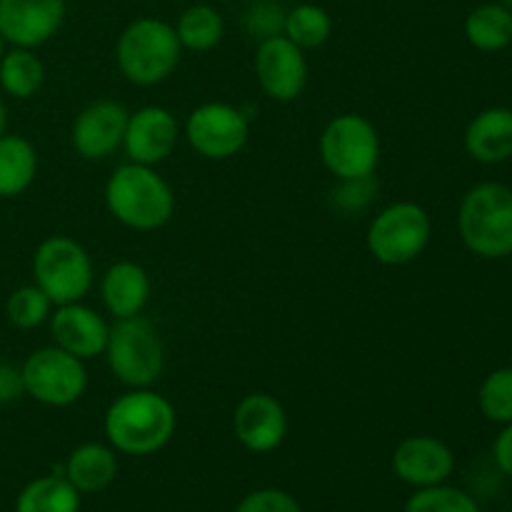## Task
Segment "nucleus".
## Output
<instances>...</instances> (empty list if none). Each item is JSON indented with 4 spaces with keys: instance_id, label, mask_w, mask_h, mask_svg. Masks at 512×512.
<instances>
[{
    "instance_id": "f257e3e1",
    "label": "nucleus",
    "mask_w": 512,
    "mask_h": 512,
    "mask_svg": "<svg viewBox=\"0 0 512 512\" xmlns=\"http://www.w3.org/2000/svg\"><path fill=\"white\" fill-rule=\"evenodd\" d=\"M178 415L173 403L153 388H130L105 410L103 430L115 453L155 455L173 440Z\"/></svg>"
},
{
    "instance_id": "f03ea898",
    "label": "nucleus",
    "mask_w": 512,
    "mask_h": 512,
    "mask_svg": "<svg viewBox=\"0 0 512 512\" xmlns=\"http://www.w3.org/2000/svg\"><path fill=\"white\" fill-rule=\"evenodd\" d=\"M105 208L120 225L140 233L160 230L175 213V193L150 165L125 163L105 183Z\"/></svg>"
},
{
    "instance_id": "7ed1b4c3",
    "label": "nucleus",
    "mask_w": 512,
    "mask_h": 512,
    "mask_svg": "<svg viewBox=\"0 0 512 512\" xmlns=\"http://www.w3.org/2000/svg\"><path fill=\"white\" fill-rule=\"evenodd\" d=\"M180 45L175 28L160 18H138L123 28L115 43L118 70L133 85H158L175 73L180 63Z\"/></svg>"
},
{
    "instance_id": "20e7f679",
    "label": "nucleus",
    "mask_w": 512,
    "mask_h": 512,
    "mask_svg": "<svg viewBox=\"0 0 512 512\" xmlns=\"http://www.w3.org/2000/svg\"><path fill=\"white\" fill-rule=\"evenodd\" d=\"M458 233L470 253L485 260L512 255V188L480 183L465 193L458 210Z\"/></svg>"
},
{
    "instance_id": "39448f33",
    "label": "nucleus",
    "mask_w": 512,
    "mask_h": 512,
    "mask_svg": "<svg viewBox=\"0 0 512 512\" xmlns=\"http://www.w3.org/2000/svg\"><path fill=\"white\" fill-rule=\"evenodd\" d=\"M105 360L125 388H153L165 370V345L158 328L143 315L110 325Z\"/></svg>"
},
{
    "instance_id": "423d86ee",
    "label": "nucleus",
    "mask_w": 512,
    "mask_h": 512,
    "mask_svg": "<svg viewBox=\"0 0 512 512\" xmlns=\"http://www.w3.org/2000/svg\"><path fill=\"white\" fill-rule=\"evenodd\" d=\"M430 238H433V220L428 210L413 200H398L370 220L365 245L378 263L400 268L418 260L430 245Z\"/></svg>"
},
{
    "instance_id": "0eeeda50",
    "label": "nucleus",
    "mask_w": 512,
    "mask_h": 512,
    "mask_svg": "<svg viewBox=\"0 0 512 512\" xmlns=\"http://www.w3.org/2000/svg\"><path fill=\"white\" fill-rule=\"evenodd\" d=\"M35 285L58 305L80 303L95 280L93 260L78 240L68 235H50L33 255Z\"/></svg>"
},
{
    "instance_id": "6e6552de",
    "label": "nucleus",
    "mask_w": 512,
    "mask_h": 512,
    "mask_svg": "<svg viewBox=\"0 0 512 512\" xmlns=\"http://www.w3.org/2000/svg\"><path fill=\"white\" fill-rule=\"evenodd\" d=\"M320 160L335 180L375 175L380 163L378 128L365 115L340 113L320 133Z\"/></svg>"
},
{
    "instance_id": "1a4fd4ad",
    "label": "nucleus",
    "mask_w": 512,
    "mask_h": 512,
    "mask_svg": "<svg viewBox=\"0 0 512 512\" xmlns=\"http://www.w3.org/2000/svg\"><path fill=\"white\" fill-rule=\"evenodd\" d=\"M83 363L85 360L65 353L58 345L33 350L20 365L25 395L50 408L78 403L88 388V370Z\"/></svg>"
},
{
    "instance_id": "9d476101",
    "label": "nucleus",
    "mask_w": 512,
    "mask_h": 512,
    "mask_svg": "<svg viewBox=\"0 0 512 512\" xmlns=\"http://www.w3.org/2000/svg\"><path fill=\"white\" fill-rule=\"evenodd\" d=\"M185 138L205 160H230L248 145L250 115L230 103H203L185 120Z\"/></svg>"
},
{
    "instance_id": "9b49d317",
    "label": "nucleus",
    "mask_w": 512,
    "mask_h": 512,
    "mask_svg": "<svg viewBox=\"0 0 512 512\" xmlns=\"http://www.w3.org/2000/svg\"><path fill=\"white\" fill-rule=\"evenodd\" d=\"M255 80L275 103H293L308 85V58L285 35L260 40L253 58Z\"/></svg>"
},
{
    "instance_id": "f8f14e48",
    "label": "nucleus",
    "mask_w": 512,
    "mask_h": 512,
    "mask_svg": "<svg viewBox=\"0 0 512 512\" xmlns=\"http://www.w3.org/2000/svg\"><path fill=\"white\" fill-rule=\"evenodd\" d=\"M128 108L118 100H95L85 105L73 120L70 143L83 160H105L123 148Z\"/></svg>"
},
{
    "instance_id": "ddd939ff",
    "label": "nucleus",
    "mask_w": 512,
    "mask_h": 512,
    "mask_svg": "<svg viewBox=\"0 0 512 512\" xmlns=\"http://www.w3.org/2000/svg\"><path fill=\"white\" fill-rule=\"evenodd\" d=\"M178 138L180 125L175 115L163 105H145L128 115L123 150L130 163L155 168L173 155Z\"/></svg>"
},
{
    "instance_id": "4468645a",
    "label": "nucleus",
    "mask_w": 512,
    "mask_h": 512,
    "mask_svg": "<svg viewBox=\"0 0 512 512\" xmlns=\"http://www.w3.org/2000/svg\"><path fill=\"white\" fill-rule=\"evenodd\" d=\"M65 20V0H0V35L13 48H40Z\"/></svg>"
},
{
    "instance_id": "2eb2a0df",
    "label": "nucleus",
    "mask_w": 512,
    "mask_h": 512,
    "mask_svg": "<svg viewBox=\"0 0 512 512\" xmlns=\"http://www.w3.org/2000/svg\"><path fill=\"white\" fill-rule=\"evenodd\" d=\"M233 433L250 453H273L288 435V413L275 395L250 393L235 405Z\"/></svg>"
},
{
    "instance_id": "dca6fc26",
    "label": "nucleus",
    "mask_w": 512,
    "mask_h": 512,
    "mask_svg": "<svg viewBox=\"0 0 512 512\" xmlns=\"http://www.w3.org/2000/svg\"><path fill=\"white\" fill-rule=\"evenodd\" d=\"M455 455L443 440L433 435H413L405 438L393 453V473L403 483L418 488L440 485L453 475Z\"/></svg>"
},
{
    "instance_id": "f3484780",
    "label": "nucleus",
    "mask_w": 512,
    "mask_h": 512,
    "mask_svg": "<svg viewBox=\"0 0 512 512\" xmlns=\"http://www.w3.org/2000/svg\"><path fill=\"white\" fill-rule=\"evenodd\" d=\"M110 325L103 315L83 303L58 305L55 313H50V335L53 345L63 348L65 353L75 355L80 360L98 358L105 353L108 345Z\"/></svg>"
},
{
    "instance_id": "a211bd4d",
    "label": "nucleus",
    "mask_w": 512,
    "mask_h": 512,
    "mask_svg": "<svg viewBox=\"0 0 512 512\" xmlns=\"http://www.w3.org/2000/svg\"><path fill=\"white\" fill-rule=\"evenodd\" d=\"M150 293H153V283H150L148 270L133 260H120L110 265L100 280V298L115 320L143 315L145 305L150 303Z\"/></svg>"
},
{
    "instance_id": "6ab92c4d",
    "label": "nucleus",
    "mask_w": 512,
    "mask_h": 512,
    "mask_svg": "<svg viewBox=\"0 0 512 512\" xmlns=\"http://www.w3.org/2000/svg\"><path fill=\"white\" fill-rule=\"evenodd\" d=\"M465 150L483 165H498L512 158V110L488 108L465 128Z\"/></svg>"
},
{
    "instance_id": "aec40b11",
    "label": "nucleus",
    "mask_w": 512,
    "mask_h": 512,
    "mask_svg": "<svg viewBox=\"0 0 512 512\" xmlns=\"http://www.w3.org/2000/svg\"><path fill=\"white\" fill-rule=\"evenodd\" d=\"M118 475V455L110 445L83 443L65 460V478L78 493H100Z\"/></svg>"
},
{
    "instance_id": "412c9836",
    "label": "nucleus",
    "mask_w": 512,
    "mask_h": 512,
    "mask_svg": "<svg viewBox=\"0 0 512 512\" xmlns=\"http://www.w3.org/2000/svg\"><path fill=\"white\" fill-rule=\"evenodd\" d=\"M38 175V153L23 135H0V198H18Z\"/></svg>"
},
{
    "instance_id": "4be33fe9",
    "label": "nucleus",
    "mask_w": 512,
    "mask_h": 512,
    "mask_svg": "<svg viewBox=\"0 0 512 512\" xmlns=\"http://www.w3.org/2000/svg\"><path fill=\"white\" fill-rule=\"evenodd\" d=\"M465 38L475 50L498 53L512 43V10L503 3L478 5L465 18Z\"/></svg>"
},
{
    "instance_id": "5701e85b",
    "label": "nucleus",
    "mask_w": 512,
    "mask_h": 512,
    "mask_svg": "<svg viewBox=\"0 0 512 512\" xmlns=\"http://www.w3.org/2000/svg\"><path fill=\"white\" fill-rule=\"evenodd\" d=\"M80 493L65 475L35 478L20 490L15 512H78Z\"/></svg>"
},
{
    "instance_id": "b1692460",
    "label": "nucleus",
    "mask_w": 512,
    "mask_h": 512,
    "mask_svg": "<svg viewBox=\"0 0 512 512\" xmlns=\"http://www.w3.org/2000/svg\"><path fill=\"white\" fill-rule=\"evenodd\" d=\"M45 83V65L30 48H13L0 58V88L15 100H28Z\"/></svg>"
},
{
    "instance_id": "393cba45",
    "label": "nucleus",
    "mask_w": 512,
    "mask_h": 512,
    "mask_svg": "<svg viewBox=\"0 0 512 512\" xmlns=\"http://www.w3.org/2000/svg\"><path fill=\"white\" fill-rule=\"evenodd\" d=\"M173 28L183 50L205 53V50H213L215 45H220L225 35V20L213 5L198 3L185 8Z\"/></svg>"
},
{
    "instance_id": "a878e982",
    "label": "nucleus",
    "mask_w": 512,
    "mask_h": 512,
    "mask_svg": "<svg viewBox=\"0 0 512 512\" xmlns=\"http://www.w3.org/2000/svg\"><path fill=\"white\" fill-rule=\"evenodd\" d=\"M283 35L288 40H293L300 50L320 48L333 35V18L320 5L300 3L285 13Z\"/></svg>"
},
{
    "instance_id": "bb28decb",
    "label": "nucleus",
    "mask_w": 512,
    "mask_h": 512,
    "mask_svg": "<svg viewBox=\"0 0 512 512\" xmlns=\"http://www.w3.org/2000/svg\"><path fill=\"white\" fill-rule=\"evenodd\" d=\"M50 313H53V303L35 283L13 290L5 303V315L20 330L40 328L45 320H50Z\"/></svg>"
},
{
    "instance_id": "cd10ccee",
    "label": "nucleus",
    "mask_w": 512,
    "mask_h": 512,
    "mask_svg": "<svg viewBox=\"0 0 512 512\" xmlns=\"http://www.w3.org/2000/svg\"><path fill=\"white\" fill-rule=\"evenodd\" d=\"M478 408L490 423H512V368L493 370L483 380L478 390Z\"/></svg>"
},
{
    "instance_id": "c85d7f7f",
    "label": "nucleus",
    "mask_w": 512,
    "mask_h": 512,
    "mask_svg": "<svg viewBox=\"0 0 512 512\" xmlns=\"http://www.w3.org/2000/svg\"><path fill=\"white\" fill-rule=\"evenodd\" d=\"M405 512H480V508L473 495L440 483L415 490L405 503Z\"/></svg>"
},
{
    "instance_id": "c756f323",
    "label": "nucleus",
    "mask_w": 512,
    "mask_h": 512,
    "mask_svg": "<svg viewBox=\"0 0 512 512\" xmlns=\"http://www.w3.org/2000/svg\"><path fill=\"white\" fill-rule=\"evenodd\" d=\"M285 13H288V10H285L278 0H255V3H250V8L245 10L243 25L245 30H248L250 38H255L260 43V40L283 35Z\"/></svg>"
},
{
    "instance_id": "7c9ffc66",
    "label": "nucleus",
    "mask_w": 512,
    "mask_h": 512,
    "mask_svg": "<svg viewBox=\"0 0 512 512\" xmlns=\"http://www.w3.org/2000/svg\"><path fill=\"white\" fill-rule=\"evenodd\" d=\"M375 193H378V183L370 178H355V180H338V188L333 190V205L345 215L363 213L370 203H373Z\"/></svg>"
},
{
    "instance_id": "2f4dec72",
    "label": "nucleus",
    "mask_w": 512,
    "mask_h": 512,
    "mask_svg": "<svg viewBox=\"0 0 512 512\" xmlns=\"http://www.w3.org/2000/svg\"><path fill=\"white\" fill-rule=\"evenodd\" d=\"M235 512H303L298 500L278 488H263L245 495Z\"/></svg>"
},
{
    "instance_id": "473e14b6",
    "label": "nucleus",
    "mask_w": 512,
    "mask_h": 512,
    "mask_svg": "<svg viewBox=\"0 0 512 512\" xmlns=\"http://www.w3.org/2000/svg\"><path fill=\"white\" fill-rule=\"evenodd\" d=\"M23 375L20 368H13L8 363H0V405L15 403L18 398H23Z\"/></svg>"
},
{
    "instance_id": "72a5a7b5",
    "label": "nucleus",
    "mask_w": 512,
    "mask_h": 512,
    "mask_svg": "<svg viewBox=\"0 0 512 512\" xmlns=\"http://www.w3.org/2000/svg\"><path fill=\"white\" fill-rule=\"evenodd\" d=\"M493 455H495V463H498V468L512 478V423L503 425L500 435L495 438Z\"/></svg>"
},
{
    "instance_id": "f704fd0d",
    "label": "nucleus",
    "mask_w": 512,
    "mask_h": 512,
    "mask_svg": "<svg viewBox=\"0 0 512 512\" xmlns=\"http://www.w3.org/2000/svg\"><path fill=\"white\" fill-rule=\"evenodd\" d=\"M5 130H8V110H5L3 98H0V135H5Z\"/></svg>"
},
{
    "instance_id": "c9c22d12",
    "label": "nucleus",
    "mask_w": 512,
    "mask_h": 512,
    "mask_svg": "<svg viewBox=\"0 0 512 512\" xmlns=\"http://www.w3.org/2000/svg\"><path fill=\"white\" fill-rule=\"evenodd\" d=\"M3 53H5V40L3 35H0V58H3Z\"/></svg>"
}]
</instances>
